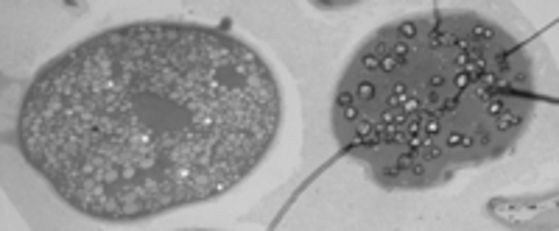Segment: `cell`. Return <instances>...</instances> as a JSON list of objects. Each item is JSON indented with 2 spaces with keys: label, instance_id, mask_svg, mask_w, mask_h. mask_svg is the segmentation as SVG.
I'll list each match as a JSON object with an SVG mask.
<instances>
[{
  "label": "cell",
  "instance_id": "1",
  "mask_svg": "<svg viewBox=\"0 0 559 231\" xmlns=\"http://www.w3.org/2000/svg\"><path fill=\"white\" fill-rule=\"evenodd\" d=\"M283 89L236 34L138 20L43 64L17 114V148L70 209L143 220L222 198L266 159Z\"/></svg>",
  "mask_w": 559,
  "mask_h": 231
},
{
  "label": "cell",
  "instance_id": "2",
  "mask_svg": "<svg viewBox=\"0 0 559 231\" xmlns=\"http://www.w3.org/2000/svg\"><path fill=\"white\" fill-rule=\"evenodd\" d=\"M526 42L476 12L381 25L349 59L333 134L386 190H428L507 157L534 118Z\"/></svg>",
  "mask_w": 559,
  "mask_h": 231
}]
</instances>
